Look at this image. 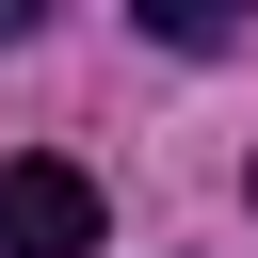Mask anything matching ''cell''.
Segmentation results:
<instances>
[{
	"label": "cell",
	"instance_id": "cell-3",
	"mask_svg": "<svg viewBox=\"0 0 258 258\" xmlns=\"http://www.w3.org/2000/svg\"><path fill=\"white\" fill-rule=\"evenodd\" d=\"M32 16H48V0H0V32H32Z\"/></svg>",
	"mask_w": 258,
	"mask_h": 258
},
{
	"label": "cell",
	"instance_id": "cell-2",
	"mask_svg": "<svg viewBox=\"0 0 258 258\" xmlns=\"http://www.w3.org/2000/svg\"><path fill=\"white\" fill-rule=\"evenodd\" d=\"M129 16H145V32H161V48H226V32H242V16H258V0H129Z\"/></svg>",
	"mask_w": 258,
	"mask_h": 258
},
{
	"label": "cell",
	"instance_id": "cell-1",
	"mask_svg": "<svg viewBox=\"0 0 258 258\" xmlns=\"http://www.w3.org/2000/svg\"><path fill=\"white\" fill-rule=\"evenodd\" d=\"M0 258H97V177L81 161H0Z\"/></svg>",
	"mask_w": 258,
	"mask_h": 258
}]
</instances>
